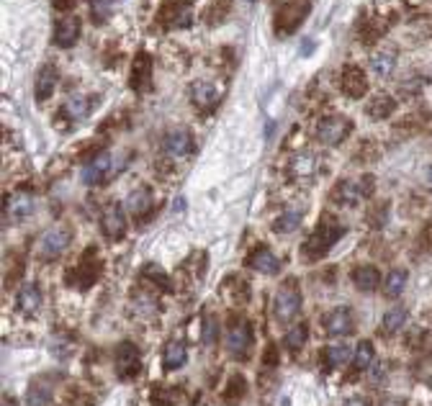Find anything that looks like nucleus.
Instances as JSON below:
<instances>
[{"mask_svg": "<svg viewBox=\"0 0 432 406\" xmlns=\"http://www.w3.org/2000/svg\"><path fill=\"white\" fill-rule=\"evenodd\" d=\"M342 237H345V226L337 224L335 219H329V216H327L322 224L316 226V232L306 239L303 252H306L311 260H319V258H324V255H327V252L332 250V247H335Z\"/></svg>", "mask_w": 432, "mask_h": 406, "instance_id": "1", "label": "nucleus"}, {"mask_svg": "<svg viewBox=\"0 0 432 406\" xmlns=\"http://www.w3.org/2000/svg\"><path fill=\"white\" fill-rule=\"evenodd\" d=\"M309 11L311 0H283L281 8L276 11V34L278 36H291L293 31H298Z\"/></svg>", "mask_w": 432, "mask_h": 406, "instance_id": "2", "label": "nucleus"}, {"mask_svg": "<svg viewBox=\"0 0 432 406\" xmlns=\"http://www.w3.org/2000/svg\"><path fill=\"white\" fill-rule=\"evenodd\" d=\"M301 311V290H298L296 280H286L281 288H278L276 298H273V314H276V322L288 324L293 322Z\"/></svg>", "mask_w": 432, "mask_h": 406, "instance_id": "3", "label": "nucleus"}, {"mask_svg": "<svg viewBox=\"0 0 432 406\" xmlns=\"http://www.w3.org/2000/svg\"><path fill=\"white\" fill-rule=\"evenodd\" d=\"M376 191L373 175H363L361 181H342L340 186L332 191V198L340 201L342 206H358L361 201L371 198Z\"/></svg>", "mask_w": 432, "mask_h": 406, "instance_id": "4", "label": "nucleus"}, {"mask_svg": "<svg viewBox=\"0 0 432 406\" xmlns=\"http://www.w3.org/2000/svg\"><path fill=\"white\" fill-rule=\"evenodd\" d=\"M353 131V121L348 116H327L322 118V123L316 126V136L319 142L327 144V147H337L350 136Z\"/></svg>", "mask_w": 432, "mask_h": 406, "instance_id": "5", "label": "nucleus"}, {"mask_svg": "<svg viewBox=\"0 0 432 406\" xmlns=\"http://www.w3.org/2000/svg\"><path fill=\"white\" fill-rule=\"evenodd\" d=\"M72 242V232L67 226H52L39 237V255L44 260H57L59 255H65V250Z\"/></svg>", "mask_w": 432, "mask_h": 406, "instance_id": "6", "label": "nucleus"}, {"mask_svg": "<svg viewBox=\"0 0 432 406\" xmlns=\"http://www.w3.org/2000/svg\"><path fill=\"white\" fill-rule=\"evenodd\" d=\"M194 19V8H191V0H165L157 14V21L162 26H188Z\"/></svg>", "mask_w": 432, "mask_h": 406, "instance_id": "7", "label": "nucleus"}, {"mask_svg": "<svg viewBox=\"0 0 432 406\" xmlns=\"http://www.w3.org/2000/svg\"><path fill=\"white\" fill-rule=\"evenodd\" d=\"M114 173H116V168H114L111 155L109 152H101V155L93 157L91 162H85L83 173H80V181H83L85 186H104Z\"/></svg>", "mask_w": 432, "mask_h": 406, "instance_id": "8", "label": "nucleus"}, {"mask_svg": "<svg viewBox=\"0 0 432 406\" xmlns=\"http://www.w3.org/2000/svg\"><path fill=\"white\" fill-rule=\"evenodd\" d=\"M93 255H96L93 250L85 252L83 260L75 265V270L67 273V283L75 285V288H91V285L96 283L98 275H101V263H98V260H91Z\"/></svg>", "mask_w": 432, "mask_h": 406, "instance_id": "9", "label": "nucleus"}, {"mask_svg": "<svg viewBox=\"0 0 432 406\" xmlns=\"http://www.w3.org/2000/svg\"><path fill=\"white\" fill-rule=\"evenodd\" d=\"M340 91L353 101H361L368 93V78L361 65H345L340 72Z\"/></svg>", "mask_w": 432, "mask_h": 406, "instance_id": "10", "label": "nucleus"}, {"mask_svg": "<svg viewBox=\"0 0 432 406\" xmlns=\"http://www.w3.org/2000/svg\"><path fill=\"white\" fill-rule=\"evenodd\" d=\"M162 149L165 155H170L173 160H181L194 152V134L186 129V126H175L168 134L162 136Z\"/></svg>", "mask_w": 432, "mask_h": 406, "instance_id": "11", "label": "nucleus"}, {"mask_svg": "<svg viewBox=\"0 0 432 406\" xmlns=\"http://www.w3.org/2000/svg\"><path fill=\"white\" fill-rule=\"evenodd\" d=\"M114 362H116V373L119 378L129 380L139 373L142 367V360H139V350L131 345V342H121L116 347V355H114Z\"/></svg>", "mask_w": 432, "mask_h": 406, "instance_id": "12", "label": "nucleus"}, {"mask_svg": "<svg viewBox=\"0 0 432 406\" xmlns=\"http://www.w3.org/2000/svg\"><path fill=\"white\" fill-rule=\"evenodd\" d=\"M80 31H83V24H80L78 16H62V19H57V24H54V44L59 46V49H70V46L78 44L80 39Z\"/></svg>", "mask_w": 432, "mask_h": 406, "instance_id": "13", "label": "nucleus"}, {"mask_svg": "<svg viewBox=\"0 0 432 406\" xmlns=\"http://www.w3.org/2000/svg\"><path fill=\"white\" fill-rule=\"evenodd\" d=\"M152 70H155V59L147 52H139L131 62V91L147 93L152 88Z\"/></svg>", "mask_w": 432, "mask_h": 406, "instance_id": "14", "label": "nucleus"}, {"mask_svg": "<svg viewBox=\"0 0 432 406\" xmlns=\"http://www.w3.org/2000/svg\"><path fill=\"white\" fill-rule=\"evenodd\" d=\"M101 229L111 242H119L126 234V216H124V208L119 203H109L101 213Z\"/></svg>", "mask_w": 432, "mask_h": 406, "instance_id": "15", "label": "nucleus"}, {"mask_svg": "<svg viewBox=\"0 0 432 406\" xmlns=\"http://www.w3.org/2000/svg\"><path fill=\"white\" fill-rule=\"evenodd\" d=\"M219 98H221V91L214 83H209V80H199V83L191 88V103H194V108L204 111V113L216 108V106H219Z\"/></svg>", "mask_w": 432, "mask_h": 406, "instance_id": "16", "label": "nucleus"}, {"mask_svg": "<svg viewBox=\"0 0 432 406\" xmlns=\"http://www.w3.org/2000/svg\"><path fill=\"white\" fill-rule=\"evenodd\" d=\"M252 347V327L247 322H237L229 335H226V350L234 355V357H245Z\"/></svg>", "mask_w": 432, "mask_h": 406, "instance_id": "17", "label": "nucleus"}, {"mask_svg": "<svg viewBox=\"0 0 432 406\" xmlns=\"http://www.w3.org/2000/svg\"><path fill=\"white\" fill-rule=\"evenodd\" d=\"M247 265H250L252 270L263 273V275H276V273L281 270V258H278L271 247H258V250L247 258Z\"/></svg>", "mask_w": 432, "mask_h": 406, "instance_id": "18", "label": "nucleus"}, {"mask_svg": "<svg viewBox=\"0 0 432 406\" xmlns=\"http://www.w3.org/2000/svg\"><path fill=\"white\" fill-rule=\"evenodd\" d=\"M54 88H57V70L52 65H44L36 72V80H34V98H36V103H46L54 96Z\"/></svg>", "mask_w": 432, "mask_h": 406, "instance_id": "19", "label": "nucleus"}, {"mask_svg": "<svg viewBox=\"0 0 432 406\" xmlns=\"http://www.w3.org/2000/svg\"><path fill=\"white\" fill-rule=\"evenodd\" d=\"M93 106H96V98L91 96H70L65 101V106H62V111H59V116H65L67 121H83L88 113L93 111Z\"/></svg>", "mask_w": 432, "mask_h": 406, "instance_id": "20", "label": "nucleus"}, {"mask_svg": "<svg viewBox=\"0 0 432 406\" xmlns=\"http://www.w3.org/2000/svg\"><path fill=\"white\" fill-rule=\"evenodd\" d=\"M324 327H327V335L332 337H345L353 332V311L348 306H340V309L329 311L327 319H324Z\"/></svg>", "mask_w": 432, "mask_h": 406, "instance_id": "21", "label": "nucleus"}, {"mask_svg": "<svg viewBox=\"0 0 432 406\" xmlns=\"http://www.w3.org/2000/svg\"><path fill=\"white\" fill-rule=\"evenodd\" d=\"M31 213H34L31 193H24V191H19V193H14L11 198H6V219L24 221V219H29Z\"/></svg>", "mask_w": 432, "mask_h": 406, "instance_id": "22", "label": "nucleus"}, {"mask_svg": "<svg viewBox=\"0 0 432 406\" xmlns=\"http://www.w3.org/2000/svg\"><path fill=\"white\" fill-rule=\"evenodd\" d=\"M16 306H19L21 314H36L41 306V290L36 283H26V285H21L19 293H16Z\"/></svg>", "mask_w": 432, "mask_h": 406, "instance_id": "23", "label": "nucleus"}, {"mask_svg": "<svg viewBox=\"0 0 432 406\" xmlns=\"http://www.w3.org/2000/svg\"><path fill=\"white\" fill-rule=\"evenodd\" d=\"M393 111H396V101H393L388 93H376V96L366 103L368 118H373V121H383V118L391 116Z\"/></svg>", "mask_w": 432, "mask_h": 406, "instance_id": "24", "label": "nucleus"}, {"mask_svg": "<svg viewBox=\"0 0 432 406\" xmlns=\"http://www.w3.org/2000/svg\"><path fill=\"white\" fill-rule=\"evenodd\" d=\"M52 399V380L46 375H39L29 383V391H26V406H46Z\"/></svg>", "mask_w": 432, "mask_h": 406, "instance_id": "25", "label": "nucleus"}, {"mask_svg": "<svg viewBox=\"0 0 432 406\" xmlns=\"http://www.w3.org/2000/svg\"><path fill=\"white\" fill-rule=\"evenodd\" d=\"M353 283L358 290H363V293H371V290H376L381 285V273L376 265H358L353 270Z\"/></svg>", "mask_w": 432, "mask_h": 406, "instance_id": "26", "label": "nucleus"}, {"mask_svg": "<svg viewBox=\"0 0 432 406\" xmlns=\"http://www.w3.org/2000/svg\"><path fill=\"white\" fill-rule=\"evenodd\" d=\"M152 193H149L147 188H139V191H134V193H129V198H126V211L134 216V219H144L149 211H152Z\"/></svg>", "mask_w": 432, "mask_h": 406, "instance_id": "27", "label": "nucleus"}, {"mask_svg": "<svg viewBox=\"0 0 432 406\" xmlns=\"http://www.w3.org/2000/svg\"><path fill=\"white\" fill-rule=\"evenodd\" d=\"M188 362V350L183 342H168L162 350V367L165 370H181Z\"/></svg>", "mask_w": 432, "mask_h": 406, "instance_id": "28", "label": "nucleus"}, {"mask_svg": "<svg viewBox=\"0 0 432 406\" xmlns=\"http://www.w3.org/2000/svg\"><path fill=\"white\" fill-rule=\"evenodd\" d=\"M353 360V347L345 345V342H337V345H329L324 347V365L329 370H335V367H342L345 362Z\"/></svg>", "mask_w": 432, "mask_h": 406, "instance_id": "29", "label": "nucleus"}, {"mask_svg": "<svg viewBox=\"0 0 432 406\" xmlns=\"http://www.w3.org/2000/svg\"><path fill=\"white\" fill-rule=\"evenodd\" d=\"M406 280H409V273L406 270H391L383 280V296L386 298H399L406 288Z\"/></svg>", "mask_w": 432, "mask_h": 406, "instance_id": "30", "label": "nucleus"}, {"mask_svg": "<svg viewBox=\"0 0 432 406\" xmlns=\"http://www.w3.org/2000/svg\"><path fill=\"white\" fill-rule=\"evenodd\" d=\"M393 67H396V52H391V49H381V52H376L373 57H371V70H373L376 75H381V78L391 75Z\"/></svg>", "mask_w": 432, "mask_h": 406, "instance_id": "31", "label": "nucleus"}, {"mask_svg": "<svg viewBox=\"0 0 432 406\" xmlns=\"http://www.w3.org/2000/svg\"><path fill=\"white\" fill-rule=\"evenodd\" d=\"M406 319H409V314H406L404 306H391V309L383 314V332H386V335H396V332L404 329Z\"/></svg>", "mask_w": 432, "mask_h": 406, "instance_id": "32", "label": "nucleus"}, {"mask_svg": "<svg viewBox=\"0 0 432 406\" xmlns=\"http://www.w3.org/2000/svg\"><path fill=\"white\" fill-rule=\"evenodd\" d=\"M373 360H376L373 345H371L368 340H363L361 345H358V350L353 352V367L358 370V373H363V370H371Z\"/></svg>", "mask_w": 432, "mask_h": 406, "instance_id": "33", "label": "nucleus"}, {"mask_svg": "<svg viewBox=\"0 0 432 406\" xmlns=\"http://www.w3.org/2000/svg\"><path fill=\"white\" fill-rule=\"evenodd\" d=\"M301 211H296V208H288V211H283L281 216L276 219V224H273V232L276 234H291L293 229H298V224H301Z\"/></svg>", "mask_w": 432, "mask_h": 406, "instance_id": "34", "label": "nucleus"}, {"mask_svg": "<svg viewBox=\"0 0 432 406\" xmlns=\"http://www.w3.org/2000/svg\"><path fill=\"white\" fill-rule=\"evenodd\" d=\"M306 340H309V327H306V324H293V327L286 332L283 345L291 352H296V350H301L303 345H306Z\"/></svg>", "mask_w": 432, "mask_h": 406, "instance_id": "35", "label": "nucleus"}, {"mask_svg": "<svg viewBox=\"0 0 432 406\" xmlns=\"http://www.w3.org/2000/svg\"><path fill=\"white\" fill-rule=\"evenodd\" d=\"M247 391V380L242 378V375H234L229 383H226V391H224V404L226 406H234L242 401V396H245Z\"/></svg>", "mask_w": 432, "mask_h": 406, "instance_id": "36", "label": "nucleus"}, {"mask_svg": "<svg viewBox=\"0 0 432 406\" xmlns=\"http://www.w3.org/2000/svg\"><path fill=\"white\" fill-rule=\"evenodd\" d=\"M204 345H216V340H219V322H216V316H206V322H204Z\"/></svg>", "mask_w": 432, "mask_h": 406, "instance_id": "37", "label": "nucleus"}, {"mask_svg": "<svg viewBox=\"0 0 432 406\" xmlns=\"http://www.w3.org/2000/svg\"><path fill=\"white\" fill-rule=\"evenodd\" d=\"M111 3L114 0H91V16L96 19V24H104L111 14Z\"/></svg>", "mask_w": 432, "mask_h": 406, "instance_id": "38", "label": "nucleus"}, {"mask_svg": "<svg viewBox=\"0 0 432 406\" xmlns=\"http://www.w3.org/2000/svg\"><path fill=\"white\" fill-rule=\"evenodd\" d=\"M175 401V391L168 386H155V391H152V404L155 406H173Z\"/></svg>", "mask_w": 432, "mask_h": 406, "instance_id": "39", "label": "nucleus"}, {"mask_svg": "<svg viewBox=\"0 0 432 406\" xmlns=\"http://www.w3.org/2000/svg\"><path fill=\"white\" fill-rule=\"evenodd\" d=\"M291 168H293V175H298V178H301V175H311V173H314V170H316L314 157H311V155H301V157H296Z\"/></svg>", "mask_w": 432, "mask_h": 406, "instance_id": "40", "label": "nucleus"}, {"mask_svg": "<svg viewBox=\"0 0 432 406\" xmlns=\"http://www.w3.org/2000/svg\"><path fill=\"white\" fill-rule=\"evenodd\" d=\"M142 278H149V280H157V283L162 285V288H168V275L157 268V265H147L144 268V273H142Z\"/></svg>", "mask_w": 432, "mask_h": 406, "instance_id": "41", "label": "nucleus"}, {"mask_svg": "<svg viewBox=\"0 0 432 406\" xmlns=\"http://www.w3.org/2000/svg\"><path fill=\"white\" fill-rule=\"evenodd\" d=\"M278 362H281L278 347L276 345H268V347H265V355H263V365L265 367H278Z\"/></svg>", "mask_w": 432, "mask_h": 406, "instance_id": "42", "label": "nucleus"}, {"mask_svg": "<svg viewBox=\"0 0 432 406\" xmlns=\"http://www.w3.org/2000/svg\"><path fill=\"white\" fill-rule=\"evenodd\" d=\"M401 91L404 93H419L422 88H425V78H419V75H414V78H409V80H404V83L399 85Z\"/></svg>", "mask_w": 432, "mask_h": 406, "instance_id": "43", "label": "nucleus"}, {"mask_svg": "<svg viewBox=\"0 0 432 406\" xmlns=\"http://www.w3.org/2000/svg\"><path fill=\"white\" fill-rule=\"evenodd\" d=\"M388 216V208H373V213H368V221H371V226H383V221H386Z\"/></svg>", "mask_w": 432, "mask_h": 406, "instance_id": "44", "label": "nucleus"}, {"mask_svg": "<svg viewBox=\"0 0 432 406\" xmlns=\"http://www.w3.org/2000/svg\"><path fill=\"white\" fill-rule=\"evenodd\" d=\"M72 6H75V0H52V8L59 11V14H67Z\"/></svg>", "mask_w": 432, "mask_h": 406, "instance_id": "45", "label": "nucleus"}, {"mask_svg": "<svg viewBox=\"0 0 432 406\" xmlns=\"http://www.w3.org/2000/svg\"><path fill=\"white\" fill-rule=\"evenodd\" d=\"M345 406H371V401L366 396H353V399L345 401Z\"/></svg>", "mask_w": 432, "mask_h": 406, "instance_id": "46", "label": "nucleus"}, {"mask_svg": "<svg viewBox=\"0 0 432 406\" xmlns=\"http://www.w3.org/2000/svg\"><path fill=\"white\" fill-rule=\"evenodd\" d=\"M419 239H422V242H425L427 247H432V221L425 226V229H422V237H419Z\"/></svg>", "mask_w": 432, "mask_h": 406, "instance_id": "47", "label": "nucleus"}, {"mask_svg": "<svg viewBox=\"0 0 432 406\" xmlns=\"http://www.w3.org/2000/svg\"><path fill=\"white\" fill-rule=\"evenodd\" d=\"M378 406H404V401H401V399H393V396H386V399H381Z\"/></svg>", "mask_w": 432, "mask_h": 406, "instance_id": "48", "label": "nucleus"}, {"mask_svg": "<svg viewBox=\"0 0 432 406\" xmlns=\"http://www.w3.org/2000/svg\"><path fill=\"white\" fill-rule=\"evenodd\" d=\"M425 183H427V188L432 191V165L427 168V173H425Z\"/></svg>", "mask_w": 432, "mask_h": 406, "instance_id": "49", "label": "nucleus"}, {"mask_svg": "<svg viewBox=\"0 0 432 406\" xmlns=\"http://www.w3.org/2000/svg\"><path fill=\"white\" fill-rule=\"evenodd\" d=\"M3 406H16L14 399H8V396H3Z\"/></svg>", "mask_w": 432, "mask_h": 406, "instance_id": "50", "label": "nucleus"}]
</instances>
